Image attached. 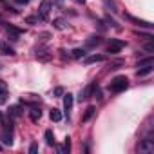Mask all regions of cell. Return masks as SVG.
<instances>
[{
  "label": "cell",
  "mask_w": 154,
  "mask_h": 154,
  "mask_svg": "<svg viewBox=\"0 0 154 154\" xmlns=\"http://www.w3.org/2000/svg\"><path fill=\"white\" fill-rule=\"evenodd\" d=\"M127 87H129L127 76H116V78H112L111 84H109V89H111L112 93H122V91H125Z\"/></svg>",
  "instance_id": "1"
},
{
  "label": "cell",
  "mask_w": 154,
  "mask_h": 154,
  "mask_svg": "<svg viewBox=\"0 0 154 154\" xmlns=\"http://www.w3.org/2000/svg\"><path fill=\"white\" fill-rule=\"evenodd\" d=\"M49 11H51V0H44V2L40 4V8H38V17L42 20H47Z\"/></svg>",
  "instance_id": "2"
},
{
  "label": "cell",
  "mask_w": 154,
  "mask_h": 154,
  "mask_svg": "<svg viewBox=\"0 0 154 154\" xmlns=\"http://www.w3.org/2000/svg\"><path fill=\"white\" fill-rule=\"evenodd\" d=\"M125 44L123 42H120V40H111V44L107 45V53L109 54H116V53H120L122 51V47H123Z\"/></svg>",
  "instance_id": "3"
},
{
  "label": "cell",
  "mask_w": 154,
  "mask_h": 154,
  "mask_svg": "<svg viewBox=\"0 0 154 154\" xmlns=\"http://www.w3.org/2000/svg\"><path fill=\"white\" fill-rule=\"evenodd\" d=\"M0 140H2V143H4V145H11V143H13V132H11V125H9V127H6V129L2 131V134H0Z\"/></svg>",
  "instance_id": "4"
},
{
  "label": "cell",
  "mask_w": 154,
  "mask_h": 154,
  "mask_svg": "<svg viewBox=\"0 0 154 154\" xmlns=\"http://www.w3.org/2000/svg\"><path fill=\"white\" fill-rule=\"evenodd\" d=\"M72 103H74V98H72V94H63V109H65V114H67V118H69V112H71V109H72Z\"/></svg>",
  "instance_id": "5"
},
{
  "label": "cell",
  "mask_w": 154,
  "mask_h": 154,
  "mask_svg": "<svg viewBox=\"0 0 154 154\" xmlns=\"http://www.w3.org/2000/svg\"><path fill=\"white\" fill-rule=\"evenodd\" d=\"M125 18L127 20H131V22H134L136 26H140V27H152V24L150 22H147V20H140V18H136V17H132V15H125Z\"/></svg>",
  "instance_id": "6"
},
{
  "label": "cell",
  "mask_w": 154,
  "mask_h": 154,
  "mask_svg": "<svg viewBox=\"0 0 154 154\" xmlns=\"http://www.w3.org/2000/svg\"><path fill=\"white\" fill-rule=\"evenodd\" d=\"M152 150H154V143H152V140H150V138H145L143 143L140 145V152H152Z\"/></svg>",
  "instance_id": "7"
},
{
  "label": "cell",
  "mask_w": 154,
  "mask_h": 154,
  "mask_svg": "<svg viewBox=\"0 0 154 154\" xmlns=\"http://www.w3.org/2000/svg\"><path fill=\"white\" fill-rule=\"evenodd\" d=\"M105 60V56L103 54H91V56H87L85 58V65H91V63H98V62H103Z\"/></svg>",
  "instance_id": "8"
},
{
  "label": "cell",
  "mask_w": 154,
  "mask_h": 154,
  "mask_svg": "<svg viewBox=\"0 0 154 154\" xmlns=\"http://www.w3.org/2000/svg\"><path fill=\"white\" fill-rule=\"evenodd\" d=\"M0 51H2V54H6V56H15V49L11 45H8V44H0Z\"/></svg>",
  "instance_id": "9"
},
{
  "label": "cell",
  "mask_w": 154,
  "mask_h": 154,
  "mask_svg": "<svg viewBox=\"0 0 154 154\" xmlns=\"http://www.w3.org/2000/svg\"><path fill=\"white\" fill-rule=\"evenodd\" d=\"M93 89H94V84H89L82 93H80V100H87L89 96H91V93H93Z\"/></svg>",
  "instance_id": "10"
},
{
  "label": "cell",
  "mask_w": 154,
  "mask_h": 154,
  "mask_svg": "<svg viewBox=\"0 0 154 154\" xmlns=\"http://www.w3.org/2000/svg\"><path fill=\"white\" fill-rule=\"evenodd\" d=\"M29 118H31L33 122H38V120L42 118V111H40L38 107H33V109L29 111Z\"/></svg>",
  "instance_id": "11"
},
{
  "label": "cell",
  "mask_w": 154,
  "mask_h": 154,
  "mask_svg": "<svg viewBox=\"0 0 154 154\" xmlns=\"http://www.w3.org/2000/svg\"><path fill=\"white\" fill-rule=\"evenodd\" d=\"M94 112H96L94 105H89V107L85 109V114H84V118H82V120H84V122H89V120L93 118V114H94Z\"/></svg>",
  "instance_id": "12"
},
{
  "label": "cell",
  "mask_w": 154,
  "mask_h": 154,
  "mask_svg": "<svg viewBox=\"0 0 154 154\" xmlns=\"http://www.w3.org/2000/svg\"><path fill=\"white\" fill-rule=\"evenodd\" d=\"M152 71H154L152 63H150V65H143V69H138V76H147V74H150Z\"/></svg>",
  "instance_id": "13"
},
{
  "label": "cell",
  "mask_w": 154,
  "mask_h": 154,
  "mask_svg": "<svg viewBox=\"0 0 154 154\" xmlns=\"http://www.w3.org/2000/svg\"><path fill=\"white\" fill-rule=\"evenodd\" d=\"M53 26H54L58 31H63V29L67 27V24H65V20H63V18H56V20L53 22Z\"/></svg>",
  "instance_id": "14"
},
{
  "label": "cell",
  "mask_w": 154,
  "mask_h": 154,
  "mask_svg": "<svg viewBox=\"0 0 154 154\" xmlns=\"http://www.w3.org/2000/svg\"><path fill=\"white\" fill-rule=\"evenodd\" d=\"M103 2V6L109 9V11H112V13H116L118 9H116V4H114V0H102Z\"/></svg>",
  "instance_id": "15"
},
{
  "label": "cell",
  "mask_w": 154,
  "mask_h": 154,
  "mask_svg": "<svg viewBox=\"0 0 154 154\" xmlns=\"http://www.w3.org/2000/svg\"><path fill=\"white\" fill-rule=\"evenodd\" d=\"M49 116H51L53 122H60V120H62V112H60L58 109H53V111L49 112Z\"/></svg>",
  "instance_id": "16"
},
{
  "label": "cell",
  "mask_w": 154,
  "mask_h": 154,
  "mask_svg": "<svg viewBox=\"0 0 154 154\" xmlns=\"http://www.w3.org/2000/svg\"><path fill=\"white\" fill-rule=\"evenodd\" d=\"M45 143L47 145H54V134H53V131H45Z\"/></svg>",
  "instance_id": "17"
},
{
  "label": "cell",
  "mask_w": 154,
  "mask_h": 154,
  "mask_svg": "<svg viewBox=\"0 0 154 154\" xmlns=\"http://www.w3.org/2000/svg\"><path fill=\"white\" fill-rule=\"evenodd\" d=\"M6 96H8V94H6V85L2 84V80H0V103L6 102Z\"/></svg>",
  "instance_id": "18"
},
{
  "label": "cell",
  "mask_w": 154,
  "mask_h": 154,
  "mask_svg": "<svg viewBox=\"0 0 154 154\" xmlns=\"http://www.w3.org/2000/svg\"><path fill=\"white\" fill-rule=\"evenodd\" d=\"M102 44V36H91L87 40V45H100Z\"/></svg>",
  "instance_id": "19"
},
{
  "label": "cell",
  "mask_w": 154,
  "mask_h": 154,
  "mask_svg": "<svg viewBox=\"0 0 154 154\" xmlns=\"http://www.w3.org/2000/svg\"><path fill=\"white\" fill-rule=\"evenodd\" d=\"M69 150H71V138L67 136V138H65V141H63V147L60 149V152H69Z\"/></svg>",
  "instance_id": "20"
},
{
  "label": "cell",
  "mask_w": 154,
  "mask_h": 154,
  "mask_svg": "<svg viewBox=\"0 0 154 154\" xmlns=\"http://www.w3.org/2000/svg\"><path fill=\"white\" fill-rule=\"evenodd\" d=\"M85 56V49H74L72 51V58H84Z\"/></svg>",
  "instance_id": "21"
},
{
  "label": "cell",
  "mask_w": 154,
  "mask_h": 154,
  "mask_svg": "<svg viewBox=\"0 0 154 154\" xmlns=\"http://www.w3.org/2000/svg\"><path fill=\"white\" fill-rule=\"evenodd\" d=\"M154 60H152V56L150 58H147V60H141V62H138V67H143V65H150Z\"/></svg>",
  "instance_id": "22"
},
{
  "label": "cell",
  "mask_w": 154,
  "mask_h": 154,
  "mask_svg": "<svg viewBox=\"0 0 154 154\" xmlns=\"http://www.w3.org/2000/svg\"><path fill=\"white\" fill-rule=\"evenodd\" d=\"M9 112H11L13 116H20V107H18V105H13V107L9 109Z\"/></svg>",
  "instance_id": "23"
},
{
  "label": "cell",
  "mask_w": 154,
  "mask_h": 154,
  "mask_svg": "<svg viewBox=\"0 0 154 154\" xmlns=\"http://www.w3.org/2000/svg\"><path fill=\"white\" fill-rule=\"evenodd\" d=\"M145 51H147V53H154V42H152V40H149V44L145 45Z\"/></svg>",
  "instance_id": "24"
},
{
  "label": "cell",
  "mask_w": 154,
  "mask_h": 154,
  "mask_svg": "<svg viewBox=\"0 0 154 154\" xmlns=\"http://www.w3.org/2000/svg\"><path fill=\"white\" fill-rule=\"evenodd\" d=\"M36 150H38V143H31V147H29V152H31V154H35Z\"/></svg>",
  "instance_id": "25"
},
{
  "label": "cell",
  "mask_w": 154,
  "mask_h": 154,
  "mask_svg": "<svg viewBox=\"0 0 154 154\" xmlns=\"http://www.w3.org/2000/svg\"><path fill=\"white\" fill-rule=\"evenodd\" d=\"M54 94H56V96H62V94H63V89H62V87H56V89H54Z\"/></svg>",
  "instance_id": "26"
},
{
  "label": "cell",
  "mask_w": 154,
  "mask_h": 154,
  "mask_svg": "<svg viewBox=\"0 0 154 154\" xmlns=\"http://www.w3.org/2000/svg\"><path fill=\"white\" fill-rule=\"evenodd\" d=\"M27 22H29V24H35V22H36V18H35V17H29V18H27Z\"/></svg>",
  "instance_id": "27"
},
{
  "label": "cell",
  "mask_w": 154,
  "mask_h": 154,
  "mask_svg": "<svg viewBox=\"0 0 154 154\" xmlns=\"http://www.w3.org/2000/svg\"><path fill=\"white\" fill-rule=\"evenodd\" d=\"M17 2H20V4H27L29 0H17Z\"/></svg>",
  "instance_id": "28"
},
{
  "label": "cell",
  "mask_w": 154,
  "mask_h": 154,
  "mask_svg": "<svg viewBox=\"0 0 154 154\" xmlns=\"http://www.w3.org/2000/svg\"><path fill=\"white\" fill-rule=\"evenodd\" d=\"M0 123H6V120H4V116L0 114Z\"/></svg>",
  "instance_id": "29"
},
{
  "label": "cell",
  "mask_w": 154,
  "mask_h": 154,
  "mask_svg": "<svg viewBox=\"0 0 154 154\" xmlns=\"http://www.w3.org/2000/svg\"><path fill=\"white\" fill-rule=\"evenodd\" d=\"M78 2H80V4H85V0H78Z\"/></svg>",
  "instance_id": "30"
},
{
  "label": "cell",
  "mask_w": 154,
  "mask_h": 154,
  "mask_svg": "<svg viewBox=\"0 0 154 154\" xmlns=\"http://www.w3.org/2000/svg\"><path fill=\"white\" fill-rule=\"evenodd\" d=\"M0 150H2V147H0Z\"/></svg>",
  "instance_id": "31"
},
{
  "label": "cell",
  "mask_w": 154,
  "mask_h": 154,
  "mask_svg": "<svg viewBox=\"0 0 154 154\" xmlns=\"http://www.w3.org/2000/svg\"><path fill=\"white\" fill-rule=\"evenodd\" d=\"M0 69H2V65H0Z\"/></svg>",
  "instance_id": "32"
}]
</instances>
